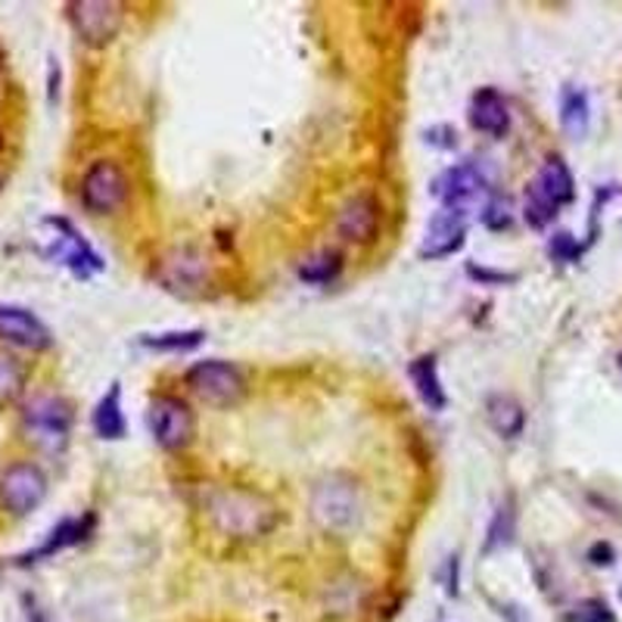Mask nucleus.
<instances>
[{"label": "nucleus", "mask_w": 622, "mask_h": 622, "mask_svg": "<svg viewBox=\"0 0 622 622\" xmlns=\"http://www.w3.org/2000/svg\"><path fill=\"white\" fill-rule=\"evenodd\" d=\"M184 380L193 389V396H200L206 405H215V408H230L246 396V380H243L240 367L222 362V358L196 362Z\"/></svg>", "instance_id": "39448f33"}, {"label": "nucleus", "mask_w": 622, "mask_h": 622, "mask_svg": "<svg viewBox=\"0 0 622 622\" xmlns=\"http://www.w3.org/2000/svg\"><path fill=\"white\" fill-rule=\"evenodd\" d=\"M514 533H517V514H514V504L504 502L495 517L489 523V533H485V554L498 551V548H507L514 541Z\"/></svg>", "instance_id": "393cba45"}, {"label": "nucleus", "mask_w": 622, "mask_h": 622, "mask_svg": "<svg viewBox=\"0 0 622 622\" xmlns=\"http://www.w3.org/2000/svg\"><path fill=\"white\" fill-rule=\"evenodd\" d=\"M340 271H343V256H340L336 249H321V253H314L311 259H305L299 265V277H302L305 283H314V287L336 280Z\"/></svg>", "instance_id": "5701e85b"}, {"label": "nucleus", "mask_w": 622, "mask_h": 622, "mask_svg": "<svg viewBox=\"0 0 622 622\" xmlns=\"http://www.w3.org/2000/svg\"><path fill=\"white\" fill-rule=\"evenodd\" d=\"M94 529V517L87 514V517H78V519H63L60 526H53V533L44 538V545L35 548V551H29L25 557H19V564H37V560H47L53 554L66 551L72 545H78V541H85L87 533Z\"/></svg>", "instance_id": "f3484780"}, {"label": "nucleus", "mask_w": 622, "mask_h": 622, "mask_svg": "<svg viewBox=\"0 0 622 622\" xmlns=\"http://www.w3.org/2000/svg\"><path fill=\"white\" fill-rule=\"evenodd\" d=\"M147 423L159 449L178 451L193 439V411L181 398L156 396L147 411Z\"/></svg>", "instance_id": "9b49d317"}, {"label": "nucleus", "mask_w": 622, "mask_h": 622, "mask_svg": "<svg viewBox=\"0 0 622 622\" xmlns=\"http://www.w3.org/2000/svg\"><path fill=\"white\" fill-rule=\"evenodd\" d=\"M206 330H169V333H150L140 336V346L153 352H193L203 346Z\"/></svg>", "instance_id": "4be33fe9"}, {"label": "nucleus", "mask_w": 622, "mask_h": 622, "mask_svg": "<svg viewBox=\"0 0 622 622\" xmlns=\"http://www.w3.org/2000/svg\"><path fill=\"white\" fill-rule=\"evenodd\" d=\"M467 275L473 277V280H480L483 287H504V283H514L517 275L514 271H492V268H476V265H467Z\"/></svg>", "instance_id": "c85d7f7f"}, {"label": "nucleus", "mask_w": 622, "mask_h": 622, "mask_svg": "<svg viewBox=\"0 0 622 622\" xmlns=\"http://www.w3.org/2000/svg\"><path fill=\"white\" fill-rule=\"evenodd\" d=\"M485 420L489 427L498 432L502 439H517L519 432L526 430V411L514 396H489L485 401Z\"/></svg>", "instance_id": "6ab92c4d"}, {"label": "nucleus", "mask_w": 622, "mask_h": 622, "mask_svg": "<svg viewBox=\"0 0 622 622\" xmlns=\"http://www.w3.org/2000/svg\"><path fill=\"white\" fill-rule=\"evenodd\" d=\"M72 405L60 396H35L22 408V430L41 449L56 451L69 442L72 432Z\"/></svg>", "instance_id": "20e7f679"}, {"label": "nucleus", "mask_w": 622, "mask_h": 622, "mask_svg": "<svg viewBox=\"0 0 622 622\" xmlns=\"http://www.w3.org/2000/svg\"><path fill=\"white\" fill-rule=\"evenodd\" d=\"M548 253H551L554 261H579V256L586 253V246H582V243H576L572 234L560 230V234H554L551 243H548Z\"/></svg>", "instance_id": "cd10ccee"}, {"label": "nucleus", "mask_w": 622, "mask_h": 622, "mask_svg": "<svg viewBox=\"0 0 622 622\" xmlns=\"http://www.w3.org/2000/svg\"><path fill=\"white\" fill-rule=\"evenodd\" d=\"M480 215H483V225L489 230H504V227H511V222H514V206H511L507 196H492Z\"/></svg>", "instance_id": "a878e982"}, {"label": "nucleus", "mask_w": 622, "mask_h": 622, "mask_svg": "<svg viewBox=\"0 0 622 622\" xmlns=\"http://www.w3.org/2000/svg\"><path fill=\"white\" fill-rule=\"evenodd\" d=\"M0 69H3V53H0Z\"/></svg>", "instance_id": "473e14b6"}, {"label": "nucleus", "mask_w": 622, "mask_h": 622, "mask_svg": "<svg viewBox=\"0 0 622 622\" xmlns=\"http://www.w3.org/2000/svg\"><path fill=\"white\" fill-rule=\"evenodd\" d=\"M380 230V203L374 193H355L336 215V234L346 243H374Z\"/></svg>", "instance_id": "ddd939ff"}, {"label": "nucleus", "mask_w": 622, "mask_h": 622, "mask_svg": "<svg viewBox=\"0 0 622 622\" xmlns=\"http://www.w3.org/2000/svg\"><path fill=\"white\" fill-rule=\"evenodd\" d=\"M75 35L85 41L87 47H106L121 29V3L116 0H75L66 7Z\"/></svg>", "instance_id": "9d476101"}, {"label": "nucleus", "mask_w": 622, "mask_h": 622, "mask_svg": "<svg viewBox=\"0 0 622 622\" xmlns=\"http://www.w3.org/2000/svg\"><path fill=\"white\" fill-rule=\"evenodd\" d=\"M588 560H591L594 567H610V564L616 560V551H613L610 541H594V545L588 548Z\"/></svg>", "instance_id": "7c9ffc66"}, {"label": "nucleus", "mask_w": 622, "mask_h": 622, "mask_svg": "<svg viewBox=\"0 0 622 622\" xmlns=\"http://www.w3.org/2000/svg\"><path fill=\"white\" fill-rule=\"evenodd\" d=\"M90 423H94V432H97L100 439H121V436H125L128 423H125V415H121L119 383H112L109 393L97 401V408H94V415H90Z\"/></svg>", "instance_id": "aec40b11"}, {"label": "nucleus", "mask_w": 622, "mask_h": 622, "mask_svg": "<svg viewBox=\"0 0 622 622\" xmlns=\"http://www.w3.org/2000/svg\"><path fill=\"white\" fill-rule=\"evenodd\" d=\"M620 371H622V355H620Z\"/></svg>", "instance_id": "72a5a7b5"}, {"label": "nucleus", "mask_w": 622, "mask_h": 622, "mask_svg": "<svg viewBox=\"0 0 622 622\" xmlns=\"http://www.w3.org/2000/svg\"><path fill=\"white\" fill-rule=\"evenodd\" d=\"M60 66H56V60H51V100H56V90H60Z\"/></svg>", "instance_id": "2f4dec72"}, {"label": "nucleus", "mask_w": 622, "mask_h": 622, "mask_svg": "<svg viewBox=\"0 0 622 622\" xmlns=\"http://www.w3.org/2000/svg\"><path fill=\"white\" fill-rule=\"evenodd\" d=\"M576 200V181L567 162L560 156H551L538 174L526 187V200H523V218L533 230H545L557 218V212Z\"/></svg>", "instance_id": "f03ea898"}, {"label": "nucleus", "mask_w": 622, "mask_h": 622, "mask_svg": "<svg viewBox=\"0 0 622 622\" xmlns=\"http://www.w3.org/2000/svg\"><path fill=\"white\" fill-rule=\"evenodd\" d=\"M485 191H489V178L476 162H458L432 181V196L442 203V208L461 215H470Z\"/></svg>", "instance_id": "1a4fd4ad"}, {"label": "nucleus", "mask_w": 622, "mask_h": 622, "mask_svg": "<svg viewBox=\"0 0 622 622\" xmlns=\"http://www.w3.org/2000/svg\"><path fill=\"white\" fill-rule=\"evenodd\" d=\"M44 227L51 230L44 256L60 265H66L75 277H94L104 271V259L97 256V249L78 234V227L66 218H44Z\"/></svg>", "instance_id": "423d86ee"}, {"label": "nucleus", "mask_w": 622, "mask_h": 622, "mask_svg": "<svg viewBox=\"0 0 622 622\" xmlns=\"http://www.w3.org/2000/svg\"><path fill=\"white\" fill-rule=\"evenodd\" d=\"M470 125L480 135H489V138H504L511 131V109H507V100L502 97V90L480 87L470 97Z\"/></svg>", "instance_id": "dca6fc26"}, {"label": "nucleus", "mask_w": 622, "mask_h": 622, "mask_svg": "<svg viewBox=\"0 0 622 622\" xmlns=\"http://www.w3.org/2000/svg\"><path fill=\"white\" fill-rule=\"evenodd\" d=\"M427 143L439 147V150H451V147L458 143V135L451 131L449 125H436V128H430V131H427Z\"/></svg>", "instance_id": "c756f323"}, {"label": "nucleus", "mask_w": 622, "mask_h": 622, "mask_svg": "<svg viewBox=\"0 0 622 622\" xmlns=\"http://www.w3.org/2000/svg\"><path fill=\"white\" fill-rule=\"evenodd\" d=\"M25 380H29V374H25V367H22L17 355L0 352V408L13 405L22 396Z\"/></svg>", "instance_id": "b1692460"}, {"label": "nucleus", "mask_w": 622, "mask_h": 622, "mask_svg": "<svg viewBox=\"0 0 622 622\" xmlns=\"http://www.w3.org/2000/svg\"><path fill=\"white\" fill-rule=\"evenodd\" d=\"M128 191H131V181L119 162L100 159L82 178V206L94 215H106L128 200Z\"/></svg>", "instance_id": "6e6552de"}, {"label": "nucleus", "mask_w": 622, "mask_h": 622, "mask_svg": "<svg viewBox=\"0 0 622 622\" xmlns=\"http://www.w3.org/2000/svg\"><path fill=\"white\" fill-rule=\"evenodd\" d=\"M314 517L321 519L328 529H346L358 517V495L355 485L343 480H330L318 489L314 495Z\"/></svg>", "instance_id": "2eb2a0df"}, {"label": "nucleus", "mask_w": 622, "mask_h": 622, "mask_svg": "<svg viewBox=\"0 0 622 622\" xmlns=\"http://www.w3.org/2000/svg\"><path fill=\"white\" fill-rule=\"evenodd\" d=\"M153 280L165 293L181 299H200L212 290V265L193 246H174L153 265Z\"/></svg>", "instance_id": "7ed1b4c3"}, {"label": "nucleus", "mask_w": 622, "mask_h": 622, "mask_svg": "<svg viewBox=\"0 0 622 622\" xmlns=\"http://www.w3.org/2000/svg\"><path fill=\"white\" fill-rule=\"evenodd\" d=\"M0 340L17 348L44 352L51 348L53 333L35 311L22 309V305H0Z\"/></svg>", "instance_id": "f8f14e48"}, {"label": "nucleus", "mask_w": 622, "mask_h": 622, "mask_svg": "<svg viewBox=\"0 0 622 622\" xmlns=\"http://www.w3.org/2000/svg\"><path fill=\"white\" fill-rule=\"evenodd\" d=\"M203 514L227 538H259L277 526V507L268 495L243 485H212L203 492Z\"/></svg>", "instance_id": "f257e3e1"}, {"label": "nucleus", "mask_w": 622, "mask_h": 622, "mask_svg": "<svg viewBox=\"0 0 622 622\" xmlns=\"http://www.w3.org/2000/svg\"><path fill=\"white\" fill-rule=\"evenodd\" d=\"M408 377L415 383L417 396L420 401L430 408V411H446L449 408V396H446V386L439 380V367L432 355H420L415 362L408 364Z\"/></svg>", "instance_id": "a211bd4d"}, {"label": "nucleus", "mask_w": 622, "mask_h": 622, "mask_svg": "<svg viewBox=\"0 0 622 622\" xmlns=\"http://www.w3.org/2000/svg\"><path fill=\"white\" fill-rule=\"evenodd\" d=\"M591 121V104L582 87L567 85L560 90V125L570 138H582Z\"/></svg>", "instance_id": "412c9836"}, {"label": "nucleus", "mask_w": 622, "mask_h": 622, "mask_svg": "<svg viewBox=\"0 0 622 622\" xmlns=\"http://www.w3.org/2000/svg\"><path fill=\"white\" fill-rule=\"evenodd\" d=\"M467 240V215L439 208L427 225L423 243H420V259H449Z\"/></svg>", "instance_id": "4468645a"}, {"label": "nucleus", "mask_w": 622, "mask_h": 622, "mask_svg": "<svg viewBox=\"0 0 622 622\" xmlns=\"http://www.w3.org/2000/svg\"><path fill=\"white\" fill-rule=\"evenodd\" d=\"M567 622H616V616L601 598H588V601H579L572 607L567 613Z\"/></svg>", "instance_id": "bb28decb"}, {"label": "nucleus", "mask_w": 622, "mask_h": 622, "mask_svg": "<svg viewBox=\"0 0 622 622\" xmlns=\"http://www.w3.org/2000/svg\"><path fill=\"white\" fill-rule=\"evenodd\" d=\"M47 498V476L37 464L29 461H17V464L3 467L0 473V504L13 514V517H25L41 507Z\"/></svg>", "instance_id": "0eeeda50"}]
</instances>
